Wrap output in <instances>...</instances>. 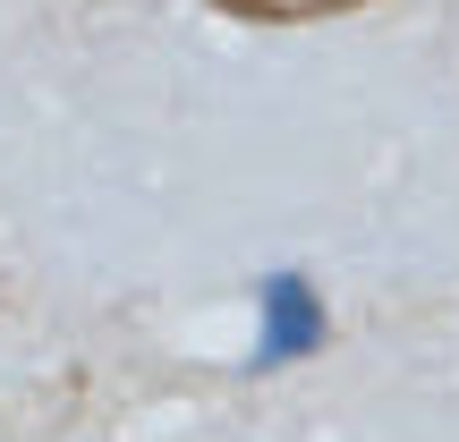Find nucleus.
Listing matches in <instances>:
<instances>
[{"label":"nucleus","mask_w":459,"mask_h":442,"mask_svg":"<svg viewBox=\"0 0 459 442\" xmlns=\"http://www.w3.org/2000/svg\"><path fill=\"white\" fill-rule=\"evenodd\" d=\"M230 26H324V17H349L366 0H213Z\"/></svg>","instance_id":"obj_1"},{"label":"nucleus","mask_w":459,"mask_h":442,"mask_svg":"<svg viewBox=\"0 0 459 442\" xmlns=\"http://www.w3.org/2000/svg\"><path fill=\"white\" fill-rule=\"evenodd\" d=\"M290 341H298V349L315 341V307H307V281H273V341H264V358H290Z\"/></svg>","instance_id":"obj_2"}]
</instances>
